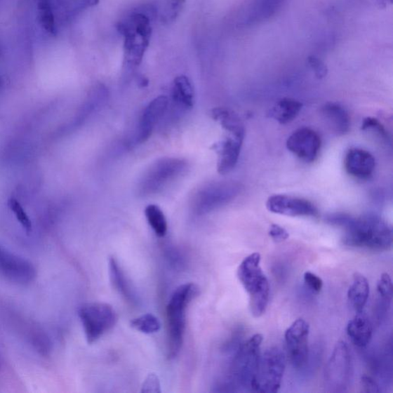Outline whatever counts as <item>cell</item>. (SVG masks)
<instances>
[{
    "instance_id": "277c9868",
    "label": "cell",
    "mask_w": 393,
    "mask_h": 393,
    "mask_svg": "<svg viewBox=\"0 0 393 393\" xmlns=\"http://www.w3.org/2000/svg\"><path fill=\"white\" fill-rule=\"evenodd\" d=\"M260 261L259 253H251L244 259L237 270V277L249 295L251 314L255 318L266 312L269 298V284Z\"/></svg>"
},
{
    "instance_id": "8d00e7d4",
    "label": "cell",
    "mask_w": 393,
    "mask_h": 393,
    "mask_svg": "<svg viewBox=\"0 0 393 393\" xmlns=\"http://www.w3.org/2000/svg\"><path fill=\"white\" fill-rule=\"evenodd\" d=\"M85 1L88 6H94L100 2V0H85Z\"/></svg>"
},
{
    "instance_id": "4fadbf2b",
    "label": "cell",
    "mask_w": 393,
    "mask_h": 393,
    "mask_svg": "<svg viewBox=\"0 0 393 393\" xmlns=\"http://www.w3.org/2000/svg\"><path fill=\"white\" fill-rule=\"evenodd\" d=\"M321 136L309 128L294 131L286 140V147L295 156L307 163L314 162L321 149Z\"/></svg>"
},
{
    "instance_id": "ffe728a7",
    "label": "cell",
    "mask_w": 393,
    "mask_h": 393,
    "mask_svg": "<svg viewBox=\"0 0 393 393\" xmlns=\"http://www.w3.org/2000/svg\"><path fill=\"white\" fill-rule=\"evenodd\" d=\"M302 107V105L299 101L291 98H284L269 110L267 116L280 124L285 125L297 118Z\"/></svg>"
},
{
    "instance_id": "44dd1931",
    "label": "cell",
    "mask_w": 393,
    "mask_h": 393,
    "mask_svg": "<svg viewBox=\"0 0 393 393\" xmlns=\"http://www.w3.org/2000/svg\"><path fill=\"white\" fill-rule=\"evenodd\" d=\"M370 284L366 277L359 273L354 275L353 283L349 286L347 298L350 305L357 312L363 311L368 296H370Z\"/></svg>"
},
{
    "instance_id": "8fae6325",
    "label": "cell",
    "mask_w": 393,
    "mask_h": 393,
    "mask_svg": "<svg viewBox=\"0 0 393 393\" xmlns=\"http://www.w3.org/2000/svg\"><path fill=\"white\" fill-rule=\"evenodd\" d=\"M0 277L14 285L28 286L35 281L36 269L29 260L0 244Z\"/></svg>"
},
{
    "instance_id": "74e56055",
    "label": "cell",
    "mask_w": 393,
    "mask_h": 393,
    "mask_svg": "<svg viewBox=\"0 0 393 393\" xmlns=\"http://www.w3.org/2000/svg\"><path fill=\"white\" fill-rule=\"evenodd\" d=\"M4 88V81L1 76H0V93H1Z\"/></svg>"
},
{
    "instance_id": "836d02e7",
    "label": "cell",
    "mask_w": 393,
    "mask_h": 393,
    "mask_svg": "<svg viewBox=\"0 0 393 393\" xmlns=\"http://www.w3.org/2000/svg\"><path fill=\"white\" fill-rule=\"evenodd\" d=\"M269 235L277 243L288 239L289 233L284 227L278 225H272L269 229Z\"/></svg>"
},
{
    "instance_id": "7c38bea8",
    "label": "cell",
    "mask_w": 393,
    "mask_h": 393,
    "mask_svg": "<svg viewBox=\"0 0 393 393\" xmlns=\"http://www.w3.org/2000/svg\"><path fill=\"white\" fill-rule=\"evenodd\" d=\"M309 324L304 319L295 321L285 332L286 349L291 364L296 368L306 365L309 357Z\"/></svg>"
},
{
    "instance_id": "83f0119b",
    "label": "cell",
    "mask_w": 393,
    "mask_h": 393,
    "mask_svg": "<svg viewBox=\"0 0 393 393\" xmlns=\"http://www.w3.org/2000/svg\"><path fill=\"white\" fill-rule=\"evenodd\" d=\"M130 325L133 329L145 334L157 333L161 329L159 319L152 314L133 319Z\"/></svg>"
},
{
    "instance_id": "5b68a950",
    "label": "cell",
    "mask_w": 393,
    "mask_h": 393,
    "mask_svg": "<svg viewBox=\"0 0 393 393\" xmlns=\"http://www.w3.org/2000/svg\"><path fill=\"white\" fill-rule=\"evenodd\" d=\"M264 338L260 333L245 341L237 350L226 383L229 391H252L260 357V347Z\"/></svg>"
},
{
    "instance_id": "d4e9b609",
    "label": "cell",
    "mask_w": 393,
    "mask_h": 393,
    "mask_svg": "<svg viewBox=\"0 0 393 393\" xmlns=\"http://www.w3.org/2000/svg\"><path fill=\"white\" fill-rule=\"evenodd\" d=\"M147 223L159 237H165L168 232V222L165 214L155 204H149L145 210Z\"/></svg>"
},
{
    "instance_id": "4316f807",
    "label": "cell",
    "mask_w": 393,
    "mask_h": 393,
    "mask_svg": "<svg viewBox=\"0 0 393 393\" xmlns=\"http://www.w3.org/2000/svg\"><path fill=\"white\" fill-rule=\"evenodd\" d=\"M185 4V0H163L160 11L161 21L165 24L175 22Z\"/></svg>"
},
{
    "instance_id": "5bb4252c",
    "label": "cell",
    "mask_w": 393,
    "mask_h": 393,
    "mask_svg": "<svg viewBox=\"0 0 393 393\" xmlns=\"http://www.w3.org/2000/svg\"><path fill=\"white\" fill-rule=\"evenodd\" d=\"M266 207L274 214L288 217H317L318 211L308 200L286 194L270 196Z\"/></svg>"
},
{
    "instance_id": "7402d4cb",
    "label": "cell",
    "mask_w": 393,
    "mask_h": 393,
    "mask_svg": "<svg viewBox=\"0 0 393 393\" xmlns=\"http://www.w3.org/2000/svg\"><path fill=\"white\" fill-rule=\"evenodd\" d=\"M213 119L218 121L229 134L244 139L245 128L237 114L225 108H216L211 111Z\"/></svg>"
},
{
    "instance_id": "d6a6232c",
    "label": "cell",
    "mask_w": 393,
    "mask_h": 393,
    "mask_svg": "<svg viewBox=\"0 0 393 393\" xmlns=\"http://www.w3.org/2000/svg\"><path fill=\"white\" fill-rule=\"evenodd\" d=\"M305 283L307 288L314 293H319L323 288V281L321 277L315 274L307 272L304 276Z\"/></svg>"
},
{
    "instance_id": "cb8c5ba5",
    "label": "cell",
    "mask_w": 393,
    "mask_h": 393,
    "mask_svg": "<svg viewBox=\"0 0 393 393\" xmlns=\"http://www.w3.org/2000/svg\"><path fill=\"white\" fill-rule=\"evenodd\" d=\"M109 263L110 280L114 288L128 302H134L135 295L133 290L131 289L124 272H122L118 261L114 258H110Z\"/></svg>"
},
{
    "instance_id": "f546056e",
    "label": "cell",
    "mask_w": 393,
    "mask_h": 393,
    "mask_svg": "<svg viewBox=\"0 0 393 393\" xmlns=\"http://www.w3.org/2000/svg\"><path fill=\"white\" fill-rule=\"evenodd\" d=\"M378 292L384 302L390 304L392 300L393 286L389 274L384 273L380 276L378 282Z\"/></svg>"
},
{
    "instance_id": "d590c367",
    "label": "cell",
    "mask_w": 393,
    "mask_h": 393,
    "mask_svg": "<svg viewBox=\"0 0 393 393\" xmlns=\"http://www.w3.org/2000/svg\"><path fill=\"white\" fill-rule=\"evenodd\" d=\"M361 386L365 392H380L378 384L370 376L364 375L361 378Z\"/></svg>"
},
{
    "instance_id": "484cf974",
    "label": "cell",
    "mask_w": 393,
    "mask_h": 393,
    "mask_svg": "<svg viewBox=\"0 0 393 393\" xmlns=\"http://www.w3.org/2000/svg\"><path fill=\"white\" fill-rule=\"evenodd\" d=\"M39 20L48 34H55L56 25L52 0H37Z\"/></svg>"
},
{
    "instance_id": "d6986e66",
    "label": "cell",
    "mask_w": 393,
    "mask_h": 393,
    "mask_svg": "<svg viewBox=\"0 0 393 393\" xmlns=\"http://www.w3.org/2000/svg\"><path fill=\"white\" fill-rule=\"evenodd\" d=\"M321 112L334 133L343 135L349 133L351 120L347 110L343 106L338 103H326Z\"/></svg>"
},
{
    "instance_id": "2e32d148",
    "label": "cell",
    "mask_w": 393,
    "mask_h": 393,
    "mask_svg": "<svg viewBox=\"0 0 393 393\" xmlns=\"http://www.w3.org/2000/svg\"><path fill=\"white\" fill-rule=\"evenodd\" d=\"M244 139L229 134L223 140L213 145L212 149L218 156V171L220 175H227L237 166L239 161Z\"/></svg>"
},
{
    "instance_id": "ac0fdd59",
    "label": "cell",
    "mask_w": 393,
    "mask_h": 393,
    "mask_svg": "<svg viewBox=\"0 0 393 393\" xmlns=\"http://www.w3.org/2000/svg\"><path fill=\"white\" fill-rule=\"evenodd\" d=\"M347 333L352 342L358 347H366L371 341L373 333L370 318L360 311L350 319L347 326Z\"/></svg>"
},
{
    "instance_id": "e575fe53",
    "label": "cell",
    "mask_w": 393,
    "mask_h": 393,
    "mask_svg": "<svg viewBox=\"0 0 393 393\" xmlns=\"http://www.w3.org/2000/svg\"><path fill=\"white\" fill-rule=\"evenodd\" d=\"M147 392H160V382L158 376L150 374L143 384L142 391Z\"/></svg>"
},
{
    "instance_id": "3957f363",
    "label": "cell",
    "mask_w": 393,
    "mask_h": 393,
    "mask_svg": "<svg viewBox=\"0 0 393 393\" xmlns=\"http://www.w3.org/2000/svg\"><path fill=\"white\" fill-rule=\"evenodd\" d=\"M124 38V65L128 69L139 67L149 47L152 34L151 21L142 13H134L117 25Z\"/></svg>"
},
{
    "instance_id": "7a4b0ae2",
    "label": "cell",
    "mask_w": 393,
    "mask_h": 393,
    "mask_svg": "<svg viewBox=\"0 0 393 393\" xmlns=\"http://www.w3.org/2000/svg\"><path fill=\"white\" fill-rule=\"evenodd\" d=\"M199 286L185 284L172 293L166 307L168 357L175 358L183 346L186 328V311L191 302L198 296Z\"/></svg>"
},
{
    "instance_id": "ba28073f",
    "label": "cell",
    "mask_w": 393,
    "mask_h": 393,
    "mask_svg": "<svg viewBox=\"0 0 393 393\" xmlns=\"http://www.w3.org/2000/svg\"><path fill=\"white\" fill-rule=\"evenodd\" d=\"M187 162L181 159L164 158L154 163L139 182L138 191L141 196L159 192L162 187L182 174Z\"/></svg>"
},
{
    "instance_id": "52a82bcc",
    "label": "cell",
    "mask_w": 393,
    "mask_h": 393,
    "mask_svg": "<svg viewBox=\"0 0 393 393\" xmlns=\"http://www.w3.org/2000/svg\"><path fill=\"white\" fill-rule=\"evenodd\" d=\"M78 315L89 344L100 340L116 324L118 317L114 308L105 302H93L81 305Z\"/></svg>"
},
{
    "instance_id": "f1b7e54d",
    "label": "cell",
    "mask_w": 393,
    "mask_h": 393,
    "mask_svg": "<svg viewBox=\"0 0 393 393\" xmlns=\"http://www.w3.org/2000/svg\"><path fill=\"white\" fill-rule=\"evenodd\" d=\"M8 206H9L10 209L13 211L16 219H18L22 227L24 228V230L28 233L30 232L32 228V222L27 214V212L25 211L20 203L15 199H10L9 203H8Z\"/></svg>"
},
{
    "instance_id": "9a60e30c",
    "label": "cell",
    "mask_w": 393,
    "mask_h": 393,
    "mask_svg": "<svg viewBox=\"0 0 393 393\" xmlns=\"http://www.w3.org/2000/svg\"><path fill=\"white\" fill-rule=\"evenodd\" d=\"M168 104V98L161 95L146 106L137 128L136 143L142 144L150 138L155 126L166 114Z\"/></svg>"
},
{
    "instance_id": "f35d334b",
    "label": "cell",
    "mask_w": 393,
    "mask_h": 393,
    "mask_svg": "<svg viewBox=\"0 0 393 393\" xmlns=\"http://www.w3.org/2000/svg\"><path fill=\"white\" fill-rule=\"evenodd\" d=\"M0 55H1V46H0Z\"/></svg>"
},
{
    "instance_id": "603a6c76",
    "label": "cell",
    "mask_w": 393,
    "mask_h": 393,
    "mask_svg": "<svg viewBox=\"0 0 393 393\" xmlns=\"http://www.w3.org/2000/svg\"><path fill=\"white\" fill-rule=\"evenodd\" d=\"M172 98L179 106L185 109H192L194 103V91L189 79L179 76L174 80L172 86Z\"/></svg>"
},
{
    "instance_id": "4dcf8cb0",
    "label": "cell",
    "mask_w": 393,
    "mask_h": 393,
    "mask_svg": "<svg viewBox=\"0 0 393 393\" xmlns=\"http://www.w3.org/2000/svg\"><path fill=\"white\" fill-rule=\"evenodd\" d=\"M361 128L364 131H371V132L375 133L384 140H389L388 133L378 119L372 117L366 118L362 123Z\"/></svg>"
},
{
    "instance_id": "e0dca14e",
    "label": "cell",
    "mask_w": 393,
    "mask_h": 393,
    "mask_svg": "<svg viewBox=\"0 0 393 393\" xmlns=\"http://www.w3.org/2000/svg\"><path fill=\"white\" fill-rule=\"evenodd\" d=\"M344 167L350 176L367 180L373 175L375 159L371 152L359 147H352L344 159Z\"/></svg>"
},
{
    "instance_id": "6da1fadb",
    "label": "cell",
    "mask_w": 393,
    "mask_h": 393,
    "mask_svg": "<svg viewBox=\"0 0 393 393\" xmlns=\"http://www.w3.org/2000/svg\"><path fill=\"white\" fill-rule=\"evenodd\" d=\"M345 229L342 241L352 248L387 251L392 245V229L378 215L353 218L348 215L341 225Z\"/></svg>"
},
{
    "instance_id": "1f68e13d",
    "label": "cell",
    "mask_w": 393,
    "mask_h": 393,
    "mask_svg": "<svg viewBox=\"0 0 393 393\" xmlns=\"http://www.w3.org/2000/svg\"><path fill=\"white\" fill-rule=\"evenodd\" d=\"M307 60L311 69L314 72V75L317 79H323L327 76L328 68L321 60L311 55L308 57Z\"/></svg>"
},
{
    "instance_id": "9c48e42d",
    "label": "cell",
    "mask_w": 393,
    "mask_h": 393,
    "mask_svg": "<svg viewBox=\"0 0 393 393\" xmlns=\"http://www.w3.org/2000/svg\"><path fill=\"white\" fill-rule=\"evenodd\" d=\"M352 376V358L345 342L335 345L325 368L324 381L327 391L334 393L347 392Z\"/></svg>"
},
{
    "instance_id": "8992f818",
    "label": "cell",
    "mask_w": 393,
    "mask_h": 393,
    "mask_svg": "<svg viewBox=\"0 0 393 393\" xmlns=\"http://www.w3.org/2000/svg\"><path fill=\"white\" fill-rule=\"evenodd\" d=\"M286 358L277 347L267 349L260 354L257 373L252 383V391L276 393L280 390L286 368Z\"/></svg>"
},
{
    "instance_id": "30bf717a",
    "label": "cell",
    "mask_w": 393,
    "mask_h": 393,
    "mask_svg": "<svg viewBox=\"0 0 393 393\" xmlns=\"http://www.w3.org/2000/svg\"><path fill=\"white\" fill-rule=\"evenodd\" d=\"M240 184L233 182H215L201 188L194 199V208L199 215L212 211L232 201L241 192Z\"/></svg>"
}]
</instances>
